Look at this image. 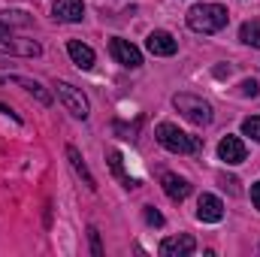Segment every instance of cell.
<instances>
[{"label": "cell", "mask_w": 260, "mask_h": 257, "mask_svg": "<svg viewBox=\"0 0 260 257\" xmlns=\"http://www.w3.org/2000/svg\"><path fill=\"white\" fill-rule=\"evenodd\" d=\"M142 215H145V224H148V227H164V215H160L154 206H145Z\"/></svg>", "instance_id": "obj_20"}, {"label": "cell", "mask_w": 260, "mask_h": 257, "mask_svg": "<svg viewBox=\"0 0 260 257\" xmlns=\"http://www.w3.org/2000/svg\"><path fill=\"white\" fill-rule=\"evenodd\" d=\"M0 55L40 58V55H43V46H40L37 40H12V37H3V40H0Z\"/></svg>", "instance_id": "obj_7"}, {"label": "cell", "mask_w": 260, "mask_h": 257, "mask_svg": "<svg viewBox=\"0 0 260 257\" xmlns=\"http://www.w3.org/2000/svg\"><path fill=\"white\" fill-rule=\"evenodd\" d=\"M67 55H70V61L79 67V70H91L94 67V49L85 46V43H79V40H70L67 43Z\"/></svg>", "instance_id": "obj_14"}, {"label": "cell", "mask_w": 260, "mask_h": 257, "mask_svg": "<svg viewBox=\"0 0 260 257\" xmlns=\"http://www.w3.org/2000/svg\"><path fill=\"white\" fill-rule=\"evenodd\" d=\"M251 203H254V209L260 212V182H254V185H251Z\"/></svg>", "instance_id": "obj_23"}, {"label": "cell", "mask_w": 260, "mask_h": 257, "mask_svg": "<svg viewBox=\"0 0 260 257\" xmlns=\"http://www.w3.org/2000/svg\"><path fill=\"white\" fill-rule=\"evenodd\" d=\"M88 239H91V251H94V257H103V245H100V233H97V227L88 230Z\"/></svg>", "instance_id": "obj_21"}, {"label": "cell", "mask_w": 260, "mask_h": 257, "mask_svg": "<svg viewBox=\"0 0 260 257\" xmlns=\"http://www.w3.org/2000/svg\"><path fill=\"white\" fill-rule=\"evenodd\" d=\"M197 251V239L188 233H179V236H167L160 242V254L164 257H188Z\"/></svg>", "instance_id": "obj_8"}, {"label": "cell", "mask_w": 260, "mask_h": 257, "mask_svg": "<svg viewBox=\"0 0 260 257\" xmlns=\"http://www.w3.org/2000/svg\"><path fill=\"white\" fill-rule=\"evenodd\" d=\"M106 157H109V170H112V173L118 176V182H121V185H124L127 191H133V188H136V179H130L127 173H124V164H121L124 157H121V151L109 148V151H106Z\"/></svg>", "instance_id": "obj_16"}, {"label": "cell", "mask_w": 260, "mask_h": 257, "mask_svg": "<svg viewBox=\"0 0 260 257\" xmlns=\"http://www.w3.org/2000/svg\"><path fill=\"white\" fill-rule=\"evenodd\" d=\"M0 21H6L9 27H12V24H18V27H27L34 18H30L27 12H21V9H6V12H0Z\"/></svg>", "instance_id": "obj_18"}, {"label": "cell", "mask_w": 260, "mask_h": 257, "mask_svg": "<svg viewBox=\"0 0 260 257\" xmlns=\"http://www.w3.org/2000/svg\"><path fill=\"white\" fill-rule=\"evenodd\" d=\"M3 37H9V24H6V21H0V40H3Z\"/></svg>", "instance_id": "obj_24"}, {"label": "cell", "mask_w": 260, "mask_h": 257, "mask_svg": "<svg viewBox=\"0 0 260 257\" xmlns=\"http://www.w3.org/2000/svg\"><path fill=\"white\" fill-rule=\"evenodd\" d=\"M197 218H200L203 224H218V221L224 218V203H221V197L203 194L200 203H197Z\"/></svg>", "instance_id": "obj_10"}, {"label": "cell", "mask_w": 260, "mask_h": 257, "mask_svg": "<svg viewBox=\"0 0 260 257\" xmlns=\"http://www.w3.org/2000/svg\"><path fill=\"white\" fill-rule=\"evenodd\" d=\"M67 160H70L73 173L82 179V185H85L88 191H97V179L91 176V170H88V164H85V157L79 154V148H76V145H67Z\"/></svg>", "instance_id": "obj_13"}, {"label": "cell", "mask_w": 260, "mask_h": 257, "mask_svg": "<svg viewBox=\"0 0 260 257\" xmlns=\"http://www.w3.org/2000/svg\"><path fill=\"white\" fill-rule=\"evenodd\" d=\"M239 88H242V97H257V94H260V85L254 82V79H245Z\"/></svg>", "instance_id": "obj_22"}, {"label": "cell", "mask_w": 260, "mask_h": 257, "mask_svg": "<svg viewBox=\"0 0 260 257\" xmlns=\"http://www.w3.org/2000/svg\"><path fill=\"white\" fill-rule=\"evenodd\" d=\"M257 251H260V248H257Z\"/></svg>", "instance_id": "obj_26"}, {"label": "cell", "mask_w": 260, "mask_h": 257, "mask_svg": "<svg viewBox=\"0 0 260 257\" xmlns=\"http://www.w3.org/2000/svg\"><path fill=\"white\" fill-rule=\"evenodd\" d=\"M145 49H148L154 58H170V55L179 52V40H176L173 34H167V30H151L148 40H145Z\"/></svg>", "instance_id": "obj_6"}, {"label": "cell", "mask_w": 260, "mask_h": 257, "mask_svg": "<svg viewBox=\"0 0 260 257\" xmlns=\"http://www.w3.org/2000/svg\"><path fill=\"white\" fill-rule=\"evenodd\" d=\"M154 139H157L167 151H173V154H197V151L203 148V139H200V136H191V133L179 130L176 124H170V121H160V124L154 127Z\"/></svg>", "instance_id": "obj_2"}, {"label": "cell", "mask_w": 260, "mask_h": 257, "mask_svg": "<svg viewBox=\"0 0 260 257\" xmlns=\"http://www.w3.org/2000/svg\"><path fill=\"white\" fill-rule=\"evenodd\" d=\"M109 52H112V58L118 61L121 67H127V70H136V67H142V52L127 43V40H121V37H112L109 40Z\"/></svg>", "instance_id": "obj_5"}, {"label": "cell", "mask_w": 260, "mask_h": 257, "mask_svg": "<svg viewBox=\"0 0 260 257\" xmlns=\"http://www.w3.org/2000/svg\"><path fill=\"white\" fill-rule=\"evenodd\" d=\"M55 94H58V100L64 103V109L73 118H82L85 121L91 115V106H88V97L82 94V88H76L70 82H55Z\"/></svg>", "instance_id": "obj_4"}, {"label": "cell", "mask_w": 260, "mask_h": 257, "mask_svg": "<svg viewBox=\"0 0 260 257\" xmlns=\"http://www.w3.org/2000/svg\"><path fill=\"white\" fill-rule=\"evenodd\" d=\"M160 188H164V194H167L173 203H182V200H188V194H191V182L182 179L179 173H164V176H160Z\"/></svg>", "instance_id": "obj_11"}, {"label": "cell", "mask_w": 260, "mask_h": 257, "mask_svg": "<svg viewBox=\"0 0 260 257\" xmlns=\"http://www.w3.org/2000/svg\"><path fill=\"white\" fill-rule=\"evenodd\" d=\"M3 82H6V76H0V85H3Z\"/></svg>", "instance_id": "obj_25"}, {"label": "cell", "mask_w": 260, "mask_h": 257, "mask_svg": "<svg viewBox=\"0 0 260 257\" xmlns=\"http://www.w3.org/2000/svg\"><path fill=\"white\" fill-rule=\"evenodd\" d=\"M173 106L182 112V118H188L191 124L197 127H206V124H212V103L209 100H203V97H197V94H176L173 97Z\"/></svg>", "instance_id": "obj_3"}, {"label": "cell", "mask_w": 260, "mask_h": 257, "mask_svg": "<svg viewBox=\"0 0 260 257\" xmlns=\"http://www.w3.org/2000/svg\"><path fill=\"white\" fill-rule=\"evenodd\" d=\"M227 21H230V12L221 3H200L188 9V27L194 34H218L227 27Z\"/></svg>", "instance_id": "obj_1"}, {"label": "cell", "mask_w": 260, "mask_h": 257, "mask_svg": "<svg viewBox=\"0 0 260 257\" xmlns=\"http://www.w3.org/2000/svg\"><path fill=\"white\" fill-rule=\"evenodd\" d=\"M242 136H251L254 142H260V115H251L242 121Z\"/></svg>", "instance_id": "obj_19"}, {"label": "cell", "mask_w": 260, "mask_h": 257, "mask_svg": "<svg viewBox=\"0 0 260 257\" xmlns=\"http://www.w3.org/2000/svg\"><path fill=\"white\" fill-rule=\"evenodd\" d=\"M218 157H221L224 164H230V167L242 164V160H245V142H242L239 136L227 133V136L218 142Z\"/></svg>", "instance_id": "obj_9"}, {"label": "cell", "mask_w": 260, "mask_h": 257, "mask_svg": "<svg viewBox=\"0 0 260 257\" xmlns=\"http://www.w3.org/2000/svg\"><path fill=\"white\" fill-rule=\"evenodd\" d=\"M239 40L245 43V46H251V49H260V21H245L242 27H239Z\"/></svg>", "instance_id": "obj_17"}, {"label": "cell", "mask_w": 260, "mask_h": 257, "mask_svg": "<svg viewBox=\"0 0 260 257\" xmlns=\"http://www.w3.org/2000/svg\"><path fill=\"white\" fill-rule=\"evenodd\" d=\"M6 82H12V85H21V88H24L27 94H34V97H37L43 106H49V103H52V94H49V91H46V88H43L37 79H24V76H6Z\"/></svg>", "instance_id": "obj_15"}, {"label": "cell", "mask_w": 260, "mask_h": 257, "mask_svg": "<svg viewBox=\"0 0 260 257\" xmlns=\"http://www.w3.org/2000/svg\"><path fill=\"white\" fill-rule=\"evenodd\" d=\"M52 15L58 21H67V24H76L85 18V3L82 0H55L52 3Z\"/></svg>", "instance_id": "obj_12"}]
</instances>
